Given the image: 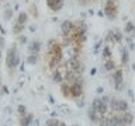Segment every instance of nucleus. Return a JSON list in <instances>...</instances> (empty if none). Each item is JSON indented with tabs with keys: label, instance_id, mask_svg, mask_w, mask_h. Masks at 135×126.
Instances as JSON below:
<instances>
[{
	"label": "nucleus",
	"instance_id": "20e7f679",
	"mask_svg": "<svg viewBox=\"0 0 135 126\" xmlns=\"http://www.w3.org/2000/svg\"><path fill=\"white\" fill-rule=\"evenodd\" d=\"M128 102L125 99L121 98H111L110 99V105H108V111L110 112H125L128 111Z\"/></svg>",
	"mask_w": 135,
	"mask_h": 126
},
{
	"label": "nucleus",
	"instance_id": "f257e3e1",
	"mask_svg": "<svg viewBox=\"0 0 135 126\" xmlns=\"http://www.w3.org/2000/svg\"><path fill=\"white\" fill-rule=\"evenodd\" d=\"M46 63L52 70L59 67L63 59V45L59 44L56 39H49L46 44Z\"/></svg>",
	"mask_w": 135,
	"mask_h": 126
},
{
	"label": "nucleus",
	"instance_id": "f8f14e48",
	"mask_svg": "<svg viewBox=\"0 0 135 126\" xmlns=\"http://www.w3.org/2000/svg\"><path fill=\"white\" fill-rule=\"evenodd\" d=\"M121 63L122 65H127V63H128V50L125 48L121 50Z\"/></svg>",
	"mask_w": 135,
	"mask_h": 126
},
{
	"label": "nucleus",
	"instance_id": "423d86ee",
	"mask_svg": "<svg viewBox=\"0 0 135 126\" xmlns=\"http://www.w3.org/2000/svg\"><path fill=\"white\" fill-rule=\"evenodd\" d=\"M134 120V115L128 111L125 112H121V120H120V126H129L131 123H132Z\"/></svg>",
	"mask_w": 135,
	"mask_h": 126
},
{
	"label": "nucleus",
	"instance_id": "0eeeda50",
	"mask_svg": "<svg viewBox=\"0 0 135 126\" xmlns=\"http://www.w3.org/2000/svg\"><path fill=\"white\" fill-rule=\"evenodd\" d=\"M65 2L63 0H46V6L49 7V10L52 11H61Z\"/></svg>",
	"mask_w": 135,
	"mask_h": 126
},
{
	"label": "nucleus",
	"instance_id": "4468645a",
	"mask_svg": "<svg viewBox=\"0 0 135 126\" xmlns=\"http://www.w3.org/2000/svg\"><path fill=\"white\" fill-rule=\"evenodd\" d=\"M79 4H82V6H89V4H91V3H96L97 0H78Z\"/></svg>",
	"mask_w": 135,
	"mask_h": 126
},
{
	"label": "nucleus",
	"instance_id": "2eb2a0df",
	"mask_svg": "<svg viewBox=\"0 0 135 126\" xmlns=\"http://www.w3.org/2000/svg\"><path fill=\"white\" fill-rule=\"evenodd\" d=\"M30 120H31V115L27 116V118H24V119H21V126H28Z\"/></svg>",
	"mask_w": 135,
	"mask_h": 126
},
{
	"label": "nucleus",
	"instance_id": "6e6552de",
	"mask_svg": "<svg viewBox=\"0 0 135 126\" xmlns=\"http://www.w3.org/2000/svg\"><path fill=\"white\" fill-rule=\"evenodd\" d=\"M72 27H73V21H70V20H65V21H63V23L61 24V32H62V35H68V34L70 32Z\"/></svg>",
	"mask_w": 135,
	"mask_h": 126
},
{
	"label": "nucleus",
	"instance_id": "39448f33",
	"mask_svg": "<svg viewBox=\"0 0 135 126\" xmlns=\"http://www.w3.org/2000/svg\"><path fill=\"white\" fill-rule=\"evenodd\" d=\"M111 78H113L114 88H115L117 91H122V87H124V71H122V69L113 70Z\"/></svg>",
	"mask_w": 135,
	"mask_h": 126
},
{
	"label": "nucleus",
	"instance_id": "9b49d317",
	"mask_svg": "<svg viewBox=\"0 0 135 126\" xmlns=\"http://www.w3.org/2000/svg\"><path fill=\"white\" fill-rule=\"evenodd\" d=\"M37 60H38V53L31 52V53H30V56H28V59H27V62L30 63V65H35Z\"/></svg>",
	"mask_w": 135,
	"mask_h": 126
},
{
	"label": "nucleus",
	"instance_id": "f03ea898",
	"mask_svg": "<svg viewBox=\"0 0 135 126\" xmlns=\"http://www.w3.org/2000/svg\"><path fill=\"white\" fill-rule=\"evenodd\" d=\"M103 14L110 21H114L118 15V0H105Z\"/></svg>",
	"mask_w": 135,
	"mask_h": 126
},
{
	"label": "nucleus",
	"instance_id": "9d476101",
	"mask_svg": "<svg viewBox=\"0 0 135 126\" xmlns=\"http://www.w3.org/2000/svg\"><path fill=\"white\" fill-rule=\"evenodd\" d=\"M30 52H34V53H38V52H40V49H41V45H40V42H32V44L31 45H30Z\"/></svg>",
	"mask_w": 135,
	"mask_h": 126
},
{
	"label": "nucleus",
	"instance_id": "7ed1b4c3",
	"mask_svg": "<svg viewBox=\"0 0 135 126\" xmlns=\"http://www.w3.org/2000/svg\"><path fill=\"white\" fill-rule=\"evenodd\" d=\"M6 63L7 67L10 70H14L20 63V55L17 52V46H11L10 49L7 50V57H6Z\"/></svg>",
	"mask_w": 135,
	"mask_h": 126
},
{
	"label": "nucleus",
	"instance_id": "1a4fd4ad",
	"mask_svg": "<svg viewBox=\"0 0 135 126\" xmlns=\"http://www.w3.org/2000/svg\"><path fill=\"white\" fill-rule=\"evenodd\" d=\"M104 69H105V70H108V71H113V70H115V69H117V67H115V62L113 60V57L104 59Z\"/></svg>",
	"mask_w": 135,
	"mask_h": 126
},
{
	"label": "nucleus",
	"instance_id": "ddd939ff",
	"mask_svg": "<svg viewBox=\"0 0 135 126\" xmlns=\"http://www.w3.org/2000/svg\"><path fill=\"white\" fill-rule=\"evenodd\" d=\"M125 32L127 34H131V35L135 34V25L132 23H128V24H127V27H125Z\"/></svg>",
	"mask_w": 135,
	"mask_h": 126
}]
</instances>
